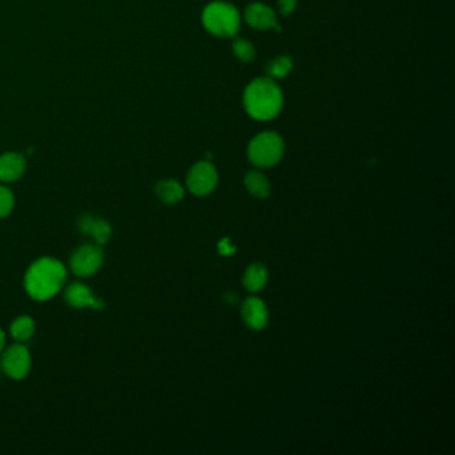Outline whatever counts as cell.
<instances>
[{"instance_id":"cell-17","label":"cell","mask_w":455,"mask_h":455,"mask_svg":"<svg viewBox=\"0 0 455 455\" xmlns=\"http://www.w3.org/2000/svg\"><path fill=\"white\" fill-rule=\"evenodd\" d=\"M292 70V60L287 55L275 57L274 60L268 62L266 66L267 76L271 79H282L288 75V73Z\"/></svg>"},{"instance_id":"cell-13","label":"cell","mask_w":455,"mask_h":455,"mask_svg":"<svg viewBox=\"0 0 455 455\" xmlns=\"http://www.w3.org/2000/svg\"><path fill=\"white\" fill-rule=\"evenodd\" d=\"M155 192L159 199L166 205H175L183 199L185 191L182 186L175 179H166L160 180L155 186Z\"/></svg>"},{"instance_id":"cell-3","label":"cell","mask_w":455,"mask_h":455,"mask_svg":"<svg viewBox=\"0 0 455 455\" xmlns=\"http://www.w3.org/2000/svg\"><path fill=\"white\" fill-rule=\"evenodd\" d=\"M202 20L210 34L218 38H234L239 32V12L232 4L226 1L210 3L203 11Z\"/></svg>"},{"instance_id":"cell-21","label":"cell","mask_w":455,"mask_h":455,"mask_svg":"<svg viewBox=\"0 0 455 455\" xmlns=\"http://www.w3.org/2000/svg\"><path fill=\"white\" fill-rule=\"evenodd\" d=\"M218 248H219V254H222V255H231V254H234V251H235V247L230 245L228 239H223V241L219 243Z\"/></svg>"},{"instance_id":"cell-19","label":"cell","mask_w":455,"mask_h":455,"mask_svg":"<svg viewBox=\"0 0 455 455\" xmlns=\"http://www.w3.org/2000/svg\"><path fill=\"white\" fill-rule=\"evenodd\" d=\"M15 205L14 194L4 186H0V218H6L11 214Z\"/></svg>"},{"instance_id":"cell-15","label":"cell","mask_w":455,"mask_h":455,"mask_svg":"<svg viewBox=\"0 0 455 455\" xmlns=\"http://www.w3.org/2000/svg\"><path fill=\"white\" fill-rule=\"evenodd\" d=\"M267 282V270L261 263H254L250 266L243 277V285L248 291H259L265 287Z\"/></svg>"},{"instance_id":"cell-7","label":"cell","mask_w":455,"mask_h":455,"mask_svg":"<svg viewBox=\"0 0 455 455\" xmlns=\"http://www.w3.org/2000/svg\"><path fill=\"white\" fill-rule=\"evenodd\" d=\"M218 183V172L210 162H199L187 175V186L195 195H207Z\"/></svg>"},{"instance_id":"cell-22","label":"cell","mask_w":455,"mask_h":455,"mask_svg":"<svg viewBox=\"0 0 455 455\" xmlns=\"http://www.w3.org/2000/svg\"><path fill=\"white\" fill-rule=\"evenodd\" d=\"M223 299L228 304H236L238 302V295L235 292H226L223 295Z\"/></svg>"},{"instance_id":"cell-20","label":"cell","mask_w":455,"mask_h":455,"mask_svg":"<svg viewBox=\"0 0 455 455\" xmlns=\"http://www.w3.org/2000/svg\"><path fill=\"white\" fill-rule=\"evenodd\" d=\"M278 7L282 15H290L297 7V0H278Z\"/></svg>"},{"instance_id":"cell-9","label":"cell","mask_w":455,"mask_h":455,"mask_svg":"<svg viewBox=\"0 0 455 455\" xmlns=\"http://www.w3.org/2000/svg\"><path fill=\"white\" fill-rule=\"evenodd\" d=\"M64 298L67 304L74 308H93V310L104 308L103 301L95 298L93 291L83 284H73L68 286L66 288Z\"/></svg>"},{"instance_id":"cell-16","label":"cell","mask_w":455,"mask_h":455,"mask_svg":"<svg viewBox=\"0 0 455 455\" xmlns=\"http://www.w3.org/2000/svg\"><path fill=\"white\" fill-rule=\"evenodd\" d=\"M10 333L15 341H28L35 333V321L28 315H20L11 323Z\"/></svg>"},{"instance_id":"cell-23","label":"cell","mask_w":455,"mask_h":455,"mask_svg":"<svg viewBox=\"0 0 455 455\" xmlns=\"http://www.w3.org/2000/svg\"><path fill=\"white\" fill-rule=\"evenodd\" d=\"M4 342H6V335H4L3 330L0 328V353H1L3 349H4Z\"/></svg>"},{"instance_id":"cell-5","label":"cell","mask_w":455,"mask_h":455,"mask_svg":"<svg viewBox=\"0 0 455 455\" xmlns=\"http://www.w3.org/2000/svg\"><path fill=\"white\" fill-rule=\"evenodd\" d=\"M103 263V250L96 243L77 247L71 255L70 266L77 277H91Z\"/></svg>"},{"instance_id":"cell-1","label":"cell","mask_w":455,"mask_h":455,"mask_svg":"<svg viewBox=\"0 0 455 455\" xmlns=\"http://www.w3.org/2000/svg\"><path fill=\"white\" fill-rule=\"evenodd\" d=\"M66 278L67 271L64 265L55 258L44 257L28 267L24 277V287L32 299L44 302L54 298L63 288Z\"/></svg>"},{"instance_id":"cell-18","label":"cell","mask_w":455,"mask_h":455,"mask_svg":"<svg viewBox=\"0 0 455 455\" xmlns=\"http://www.w3.org/2000/svg\"><path fill=\"white\" fill-rule=\"evenodd\" d=\"M232 51L239 60L248 63L255 59V48L251 41L246 39H238L232 43Z\"/></svg>"},{"instance_id":"cell-12","label":"cell","mask_w":455,"mask_h":455,"mask_svg":"<svg viewBox=\"0 0 455 455\" xmlns=\"http://www.w3.org/2000/svg\"><path fill=\"white\" fill-rule=\"evenodd\" d=\"M26 171V158L18 152L0 155V180L11 183L21 178Z\"/></svg>"},{"instance_id":"cell-10","label":"cell","mask_w":455,"mask_h":455,"mask_svg":"<svg viewBox=\"0 0 455 455\" xmlns=\"http://www.w3.org/2000/svg\"><path fill=\"white\" fill-rule=\"evenodd\" d=\"M245 19L248 23V26H251L257 30L274 28L278 32L281 31V27H278V23H277L275 12L262 3L250 4L245 11Z\"/></svg>"},{"instance_id":"cell-11","label":"cell","mask_w":455,"mask_h":455,"mask_svg":"<svg viewBox=\"0 0 455 455\" xmlns=\"http://www.w3.org/2000/svg\"><path fill=\"white\" fill-rule=\"evenodd\" d=\"M241 314L251 330L265 328L268 321L265 302L258 298H247L241 307Z\"/></svg>"},{"instance_id":"cell-4","label":"cell","mask_w":455,"mask_h":455,"mask_svg":"<svg viewBox=\"0 0 455 455\" xmlns=\"http://www.w3.org/2000/svg\"><path fill=\"white\" fill-rule=\"evenodd\" d=\"M284 150V139L278 133H262L250 142L248 158L258 167H271L281 160Z\"/></svg>"},{"instance_id":"cell-14","label":"cell","mask_w":455,"mask_h":455,"mask_svg":"<svg viewBox=\"0 0 455 455\" xmlns=\"http://www.w3.org/2000/svg\"><path fill=\"white\" fill-rule=\"evenodd\" d=\"M245 186L250 194L259 199H265L270 195V183L265 175L259 171H248L245 176Z\"/></svg>"},{"instance_id":"cell-8","label":"cell","mask_w":455,"mask_h":455,"mask_svg":"<svg viewBox=\"0 0 455 455\" xmlns=\"http://www.w3.org/2000/svg\"><path fill=\"white\" fill-rule=\"evenodd\" d=\"M77 228L82 234L91 236L95 241L96 245H106L113 235V228L109 222L102 218H96L93 215H83L77 221Z\"/></svg>"},{"instance_id":"cell-2","label":"cell","mask_w":455,"mask_h":455,"mask_svg":"<svg viewBox=\"0 0 455 455\" xmlns=\"http://www.w3.org/2000/svg\"><path fill=\"white\" fill-rule=\"evenodd\" d=\"M243 104L247 114L252 119L266 122L281 113L284 95L278 84L271 77H259L247 86Z\"/></svg>"},{"instance_id":"cell-6","label":"cell","mask_w":455,"mask_h":455,"mask_svg":"<svg viewBox=\"0 0 455 455\" xmlns=\"http://www.w3.org/2000/svg\"><path fill=\"white\" fill-rule=\"evenodd\" d=\"M1 369L12 380L26 378L31 369V354L28 349L23 344L10 346L3 353Z\"/></svg>"}]
</instances>
